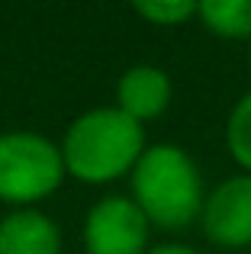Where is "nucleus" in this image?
Here are the masks:
<instances>
[{
	"label": "nucleus",
	"mask_w": 251,
	"mask_h": 254,
	"mask_svg": "<svg viewBox=\"0 0 251 254\" xmlns=\"http://www.w3.org/2000/svg\"><path fill=\"white\" fill-rule=\"evenodd\" d=\"M145 148V126L116 106H97L81 113L62 138L64 171L90 187L113 184L132 174Z\"/></svg>",
	"instance_id": "1"
},
{
	"label": "nucleus",
	"mask_w": 251,
	"mask_h": 254,
	"mask_svg": "<svg viewBox=\"0 0 251 254\" xmlns=\"http://www.w3.org/2000/svg\"><path fill=\"white\" fill-rule=\"evenodd\" d=\"M132 203L158 229H187L203 212V174L181 145L155 142L129 174Z\"/></svg>",
	"instance_id": "2"
},
{
	"label": "nucleus",
	"mask_w": 251,
	"mask_h": 254,
	"mask_svg": "<svg viewBox=\"0 0 251 254\" xmlns=\"http://www.w3.org/2000/svg\"><path fill=\"white\" fill-rule=\"evenodd\" d=\"M68 177L62 145L36 129L0 132V199L16 209H29L49 199Z\"/></svg>",
	"instance_id": "3"
},
{
	"label": "nucleus",
	"mask_w": 251,
	"mask_h": 254,
	"mask_svg": "<svg viewBox=\"0 0 251 254\" xmlns=\"http://www.w3.org/2000/svg\"><path fill=\"white\" fill-rule=\"evenodd\" d=\"M151 222L142 216L132 196L110 193L87 209L84 251L87 254H148Z\"/></svg>",
	"instance_id": "4"
},
{
	"label": "nucleus",
	"mask_w": 251,
	"mask_h": 254,
	"mask_svg": "<svg viewBox=\"0 0 251 254\" xmlns=\"http://www.w3.org/2000/svg\"><path fill=\"white\" fill-rule=\"evenodd\" d=\"M203 232L219 248L251 245V174H235L216 184L203 199Z\"/></svg>",
	"instance_id": "5"
},
{
	"label": "nucleus",
	"mask_w": 251,
	"mask_h": 254,
	"mask_svg": "<svg viewBox=\"0 0 251 254\" xmlns=\"http://www.w3.org/2000/svg\"><path fill=\"white\" fill-rule=\"evenodd\" d=\"M171 97H174V84H171V74L164 68H158V64H132L116 81L113 106L145 126L148 119H158L168 110Z\"/></svg>",
	"instance_id": "6"
},
{
	"label": "nucleus",
	"mask_w": 251,
	"mask_h": 254,
	"mask_svg": "<svg viewBox=\"0 0 251 254\" xmlns=\"http://www.w3.org/2000/svg\"><path fill=\"white\" fill-rule=\"evenodd\" d=\"M0 254H62V229L42 209H13L0 219Z\"/></svg>",
	"instance_id": "7"
},
{
	"label": "nucleus",
	"mask_w": 251,
	"mask_h": 254,
	"mask_svg": "<svg viewBox=\"0 0 251 254\" xmlns=\"http://www.w3.org/2000/svg\"><path fill=\"white\" fill-rule=\"evenodd\" d=\"M196 19L222 39H251V0H203Z\"/></svg>",
	"instance_id": "8"
},
{
	"label": "nucleus",
	"mask_w": 251,
	"mask_h": 254,
	"mask_svg": "<svg viewBox=\"0 0 251 254\" xmlns=\"http://www.w3.org/2000/svg\"><path fill=\"white\" fill-rule=\"evenodd\" d=\"M226 148L242 174H251V90L242 93L226 119Z\"/></svg>",
	"instance_id": "9"
},
{
	"label": "nucleus",
	"mask_w": 251,
	"mask_h": 254,
	"mask_svg": "<svg viewBox=\"0 0 251 254\" xmlns=\"http://www.w3.org/2000/svg\"><path fill=\"white\" fill-rule=\"evenodd\" d=\"M132 10L155 26H184L187 19L196 16L193 0H138L132 3Z\"/></svg>",
	"instance_id": "10"
},
{
	"label": "nucleus",
	"mask_w": 251,
	"mask_h": 254,
	"mask_svg": "<svg viewBox=\"0 0 251 254\" xmlns=\"http://www.w3.org/2000/svg\"><path fill=\"white\" fill-rule=\"evenodd\" d=\"M148 254H200V251L190 248V245H177V242H171V245H151Z\"/></svg>",
	"instance_id": "11"
},
{
	"label": "nucleus",
	"mask_w": 251,
	"mask_h": 254,
	"mask_svg": "<svg viewBox=\"0 0 251 254\" xmlns=\"http://www.w3.org/2000/svg\"><path fill=\"white\" fill-rule=\"evenodd\" d=\"M248 68H251V49H248Z\"/></svg>",
	"instance_id": "12"
}]
</instances>
